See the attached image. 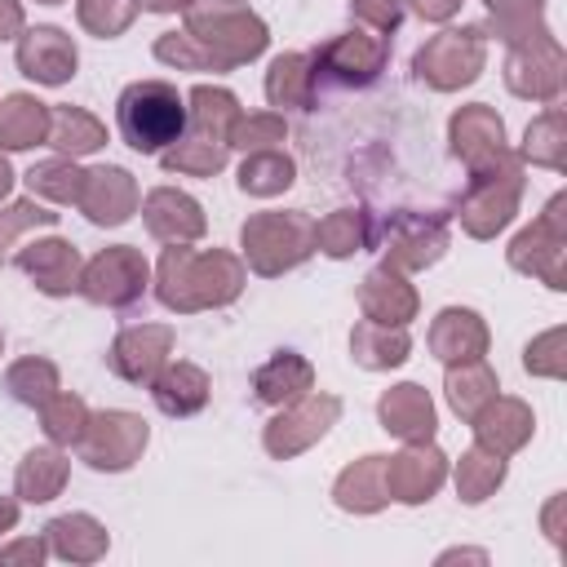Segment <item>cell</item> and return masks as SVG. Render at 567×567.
<instances>
[{"label":"cell","instance_id":"cell-1","mask_svg":"<svg viewBox=\"0 0 567 567\" xmlns=\"http://www.w3.org/2000/svg\"><path fill=\"white\" fill-rule=\"evenodd\" d=\"M115 128H120V137L133 151L155 155V151L182 142V133H186V102H182V93L168 80H137L115 102Z\"/></svg>","mask_w":567,"mask_h":567},{"label":"cell","instance_id":"cell-2","mask_svg":"<svg viewBox=\"0 0 567 567\" xmlns=\"http://www.w3.org/2000/svg\"><path fill=\"white\" fill-rule=\"evenodd\" d=\"M18 66L40 84H62L66 75H75V44L58 27H35L18 44Z\"/></svg>","mask_w":567,"mask_h":567},{"label":"cell","instance_id":"cell-3","mask_svg":"<svg viewBox=\"0 0 567 567\" xmlns=\"http://www.w3.org/2000/svg\"><path fill=\"white\" fill-rule=\"evenodd\" d=\"M142 279H146V266L137 261V252L133 248H111V252H102L93 266H89V297L93 301H111V306H124V301H133L137 292H142Z\"/></svg>","mask_w":567,"mask_h":567},{"label":"cell","instance_id":"cell-4","mask_svg":"<svg viewBox=\"0 0 567 567\" xmlns=\"http://www.w3.org/2000/svg\"><path fill=\"white\" fill-rule=\"evenodd\" d=\"M164 346H168V332L164 328H142V332H124L115 341V354H111V368L128 381H142L159 368L164 359Z\"/></svg>","mask_w":567,"mask_h":567},{"label":"cell","instance_id":"cell-5","mask_svg":"<svg viewBox=\"0 0 567 567\" xmlns=\"http://www.w3.org/2000/svg\"><path fill=\"white\" fill-rule=\"evenodd\" d=\"M18 261H22V270H31L40 279L44 292H71L75 288V248L62 244V239L31 244Z\"/></svg>","mask_w":567,"mask_h":567},{"label":"cell","instance_id":"cell-6","mask_svg":"<svg viewBox=\"0 0 567 567\" xmlns=\"http://www.w3.org/2000/svg\"><path fill=\"white\" fill-rule=\"evenodd\" d=\"M204 399H208V381H204V372L190 368V363H177V368H168L164 377H155V403H159L164 412H173V416H186V412L204 408Z\"/></svg>","mask_w":567,"mask_h":567},{"label":"cell","instance_id":"cell-7","mask_svg":"<svg viewBox=\"0 0 567 567\" xmlns=\"http://www.w3.org/2000/svg\"><path fill=\"white\" fill-rule=\"evenodd\" d=\"M106 425H111V430H102L106 434V447H93L89 452V465H97V470H124L128 456L146 443V425L137 416H128V412H106Z\"/></svg>","mask_w":567,"mask_h":567},{"label":"cell","instance_id":"cell-8","mask_svg":"<svg viewBox=\"0 0 567 567\" xmlns=\"http://www.w3.org/2000/svg\"><path fill=\"white\" fill-rule=\"evenodd\" d=\"M381 421H385V430H394V434H430L434 408H430V399H425L416 385H399V390H390V394L381 399Z\"/></svg>","mask_w":567,"mask_h":567},{"label":"cell","instance_id":"cell-9","mask_svg":"<svg viewBox=\"0 0 567 567\" xmlns=\"http://www.w3.org/2000/svg\"><path fill=\"white\" fill-rule=\"evenodd\" d=\"M49 128V115H44V106L40 102H31V97H9L4 106H0V146H31L40 133Z\"/></svg>","mask_w":567,"mask_h":567},{"label":"cell","instance_id":"cell-10","mask_svg":"<svg viewBox=\"0 0 567 567\" xmlns=\"http://www.w3.org/2000/svg\"><path fill=\"white\" fill-rule=\"evenodd\" d=\"M306 381H310V368L297 354H279L257 372V403H284L297 390H306Z\"/></svg>","mask_w":567,"mask_h":567},{"label":"cell","instance_id":"cell-11","mask_svg":"<svg viewBox=\"0 0 567 567\" xmlns=\"http://www.w3.org/2000/svg\"><path fill=\"white\" fill-rule=\"evenodd\" d=\"M89 177H93L97 190H102V199H84L89 217L102 221V226L124 221V217H128V199H133V190H124V186H128V173H124V168H97V173H89Z\"/></svg>","mask_w":567,"mask_h":567},{"label":"cell","instance_id":"cell-12","mask_svg":"<svg viewBox=\"0 0 567 567\" xmlns=\"http://www.w3.org/2000/svg\"><path fill=\"white\" fill-rule=\"evenodd\" d=\"M288 182H292V164L284 155H257V159H248L239 168V186L257 190V195H270V190L288 186Z\"/></svg>","mask_w":567,"mask_h":567},{"label":"cell","instance_id":"cell-13","mask_svg":"<svg viewBox=\"0 0 567 567\" xmlns=\"http://www.w3.org/2000/svg\"><path fill=\"white\" fill-rule=\"evenodd\" d=\"M53 142L62 151H93L102 142V128L80 111H58L53 115Z\"/></svg>","mask_w":567,"mask_h":567},{"label":"cell","instance_id":"cell-14","mask_svg":"<svg viewBox=\"0 0 567 567\" xmlns=\"http://www.w3.org/2000/svg\"><path fill=\"white\" fill-rule=\"evenodd\" d=\"M128 13H133V4H115V0H84V9H80V18L97 35H115L128 22Z\"/></svg>","mask_w":567,"mask_h":567},{"label":"cell","instance_id":"cell-15","mask_svg":"<svg viewBox=\"0 0 567 567\" xmlns=\"http://www.w3.org/2000/svg\"><path fill=\"white\" fill-rule=\"evenodd\" d=\"M319 244H323V252H332V257H346V252H354V244H359V230H354V213H346V217H332V221H323L319 230Z\"/></svg>","mask_w":567,"mask_h":567},{"label":"cell","instance_id":"cell-16","mask_svg":"<svg viewBox=\"0 0 567 567\" xmlns=\"http://www.w3.org/2000/svg\"><path fill=\"white\" fill-rule=\"evenodd\" d=\"M354 9H359L363 18H372L381 31H390V27L403 18V4H399V0H354Z\"/></svg>","mask_w":567,"mask_h":567},{"label":"cell","instance_id":"cell-17","mask_svg":"<svg viewBox=\"0 0 567 567\" xmlns=\"http://www.w3.org/2000/svg\"><path fill=\"white\" fill-rule=\"evenodd\" d=\"M456 9V0H416V13L421 18H447Z\"/></svg>","mask_w":567,"mask_h":567},{"label":"cell","instance_id":"cell-18","mask_svg":"<svg viewBox=\"0 0 567 567\" xmlns=\"http://www.w3.org/2000/svg\"><path fill=\"white\" fill-rule=\"evenodd\" d=\"M22 22V13H18V0H0V40L13 31Z\"/></svg>","mask_w":567,"mask_h":567},{"label":"cell","instance_id":"cell-19","mask_svg":"<svg viewBox=\"0 0 567 567\" xmlns=\"http://www.w3.org/2000/svg\"><path fill=\"white\" fill-rule=\"evenodd\" d=\"M137 4H146V9H159V13H168V9H186L190 0H137Z\"/></svg>","mask_w":567,"mask_h":567},{"label":"cell","instance_id":"cell-20","mask_svg":"<svg viewBox=\"0 0 567 567\" xmlns=\"http://www.w3.org/2000/svg\"><path fill=\"white\" fill-rule=\"evenodd\" d=\"M49 4H58V0H49Z\"/></svg>","mask_w":567,"mask_h":567}]
</instances>
